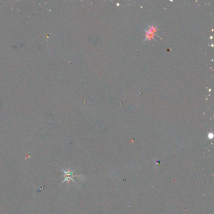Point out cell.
<instances>
[{"mask_svg":"<svg viewBox=\"0 0 214 214\" xmlns=\"http://www.w3.org/2000/svg\"><path fill=\"white\" fill-rule=\"evenodd\" d=\"M156 32V28L154 26L150 27L148 30H146V40H151L153 38L155 32Z\"/></svg>","mask_w":214,"mask_h":214,"instance_id":"7a4b0ae2","label":"cell"},{"mask_svg":"<svg viewBox=\"0 0 214 214\" xmlns=\"http://www.w3.org/2000/svg\"><path fill=\"white\" fill-rule=\"evenodd\" d=\"M60 169H61V170L62 171V172L63 173V178H64V179H63V182H62V183H61L60 185H61L62 184H63L64 182H67L69 183L71 181H72V182H74L75 184L78 185V184L77 183V182L74 180V177H82V175H74V173L75 172V171L76 169H74V170L71 171V170H70V169H69V170L63 169L62 168H60Z\"/></svg>","mask_w":214,"mask_h":214,"instance_id":"6da1fadb","label":"cell"}]
</instances>
